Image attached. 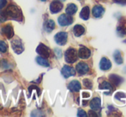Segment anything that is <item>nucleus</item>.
I'll return each mask as SVG.
<instances>
[{
	"instance_id": "423d86ee",
	"label": "nucleus",
	"mask_w": 126,
	"mask_h": 117,
	"mask_svg": "<svg viewBox=\"0 0 126 117\" xmlns=\"http://www.w3.org/2000/svg\"><path fill=\"white\" fill-rule=\"evenodd\" d=\"M12 48L16 54H21L23 52V45L20 39H16L12 40Z\"/></svg>"
},
{
	"instance_id": "9b49d317",
	"label": "nucleus",
	"mask_w": 126,
	"mask_h": 117,
	"mask_svg": "<svg viewBox=\"0 0 126 117\" xmlns=\"http://www.w3.org/2000/svg\"><path fill=\"white\" fill-rule=\"evenodd\" d=\"M2 32L3 34L7 37L8 39H11L14 36V30L13 28L10 25H6L2 29Z\"/></svg>"
},
{
	"instance_id": "2f4dec72",
	"label": "nucleus",
	"mask_w": 126,
	"mask_h": 117,
	"mask_svg": "<svg viewBox=\"0 0 126 117\" xmlns=\"http://www.w3.org/2000/svg\"><path fill=\"white\" fill-rule=\"evenodd\" d=\"M89 97H90L89 93H86V92H83V93H82V97H83V98H88Z\"/></svg>"
},
{
	"instance_id": "7c9ffc66",
	"label": "nucleus",
	"mask_w": 126,
	"mask_h": 117,
	"mask_svg": "<svg viewBox=\"0 0 126 117\" xmlns=\"http://www.w3.org/2000/svg\"><path fill=\"white\" fill-rule=\"evenodd\" d=\"M88 116H98V115H97L96 112H94V111L90 110L89 112H88Z\"/></svg>"
},
{
	"instance_id": "cd10ccee",
	"label": "nucleus",
	"mask_w": 126,
	"mask_h": 117,
	"mask_svg": "<svg viewBox=\"0 0 126 117\" xmlns=\"http://www.w3.org/2000/svg\"><path fill=\"white\" fill-rule=\"evenodd\" d=\"M77 116H87V113L85 112L84 110H82V109H79V110H78Z\"/></svg>"
},
{
	"instance_id": "a878e982",
	"label": "nucleus",
	"mask_w": 126,
	"mask_h": 117,
	"mask_svg": "<svg viewBox=\"0 0 126 117\" xmlns=\"http://www.w3.org/2000/svg\"><path fill=\"white\" fill-rule=\"evenodd\" d=\"M83 85H84L86 88L91 89L92 88V85H93V84H92V81L91 80H89V79L86 78V79H83Z\"/></svg>"
},
{
	"instance_id": "6e6552de",
	"label": "nucleus",
	"mask_w": 126,
	"mask_h": 117,
	"mask_svg": "<svg viewBox=\"0 0 126 117\" xmlns=\"http://www.w3.org/2000/svg\"><path fill=\"white\" fill-rule=\"evenodd\" d=\"M63 9V3H60L59 1H53L51 2L50 5V10L51 13L56 14L58 12L61 11V10Z\"/></svg>"
},
{
	"instance_id": "9d476101",
	"label": "nucleus",
	"mask_w": 126,
	"mask_h": 117,
	"mask_svg": "<svg viewBox=\"0 0 126 117\" xmlns=\"http://www.w3.org/2000/svg\"><path fill=\"white\" fill-rule=\"evenodd\" d=\"M109 79L111 81V84H112L113 86H118L122 82H123V78L121 77H119L118 75H116V74H111L110 75Z\"/></svg>"
},
{
	"instance_id": "f8f14e48",
	"label": "nucleus",
	"mask_w": 126,
	"mask_h": 117,
	"mask_svg": "<svg viewBox=\"0 0 126 117\" xmlns=\"http://www.w3.org/2000/svg\"><path fill=\"white\" fill-rule=\"evenodd\" d=\"M111 63L108 58H102L100 60V68L102 71H107L111 68Z\"/></svg>"
},
{
	"instance_id": "1a4fd4ad",
	"label": "nucleus",
	"mask_w": 126,
	"mask_h": 117,
	"mask_svg": "<svg viewBox=\"0 0 126 117\" xmlns=\"http://www.w3.org/2000/svg\"><path fill=\"white\" fill-rule=\"evenodd\" d=\"M88 70H89V67H88V65L86 63L81 62V63H78L76 65V71H77V72L80 75L86 74L88 72Z\"/></svg>"
},
{
	"instance_id": "5701e85b",
	"label": "nucleus",
	"mask_w": 126,
	"mask_h": 117,
	"mask_svg": "<svg viewBox=\"0 0 126 117\" xmlns=\"http://www.w3.org/2000/svg\"><path fill=\"white\" fill-rule=\"evenodd\" d=\"M36 61L39 65H42V66H49V62L47 61V59L46 58H43V57H37L36 58Z\"/></svg>"
},
{
	"instance_id": "ddd939ff",
	"label": "nucleus",
	"mask_w": 126,
	"mask_h": 117,
	"mask_svg": "<svg viewBox=\"0 0 126 117\" xmlns=\"http://www.w3.org/2000/svg\"><path fill=\"white\" fill-rule=\"evenodd\" d=\"M92 12H93L94 17H96V18H98V17H100L101 16L104 14L105 10H104V8L101 6V5H95V6L93 8Z\"/></svg>"
},
{
	"instance_id": "aec40b11",
	"label": "nucleus",
	"mask_w": 126,
	"mask_h": 117,
	"mask_svg": "<svg viewBox=\"0 0 126 117\" xmlns=\"http://www.w3.org/2000/svg\"><path fill=\"white\" fill-rule=\"evenodd\" d=\"M80 17L83 20H88L89 18V8L88 6L84 7L80 13Z\"/></svg>"
},
{
	"instance_id": "393cba45",
	"label": "nucleus",
	"mask_w": 126,
	"mask_h": 117,
	"mask_svg": "<svg viewBox=\"0 0 126 117\" xmlns=\"http://www.w3.org/2000/svg\"><path fill=\"white\" fill-rule=\"evenodd\" d=\"M8 49V46L7 44L5 43L3 40H0V52L2 53H5Z\"/></svg>"
},
{
	"instance_id": "f257e3e1",
	"label": "nucleus",
	"mask_w": 126,
	"mask_h": 117,
	"mask_svg": "<svg viewBox=\"0 0 126 117\" xmlns=\"http://www.w3.org/2000/svg\"><path fill=\"white\" fill-rule=\"evenodd\" d=\"M8 18L19 22L22 21V13L21 10L14 4L9 5L4 11L0 13V22H4Z\"/></svg>"
},
{
	"instance_id": "f704fd0d",
	"label": "nucleus",
	"mask_w": 126,
	"mask_h": 117,
	"mask_svg": "<svg viewBox=\"0 0 126 117\" xmlns=\"http://www.w3.org/2000/svg\"><path fill=\"white\" fill-rule=\"evenodd\" d=\"M62 1H64V0H62Z\"/></svg>"
},
{
	"instance_id": "39448f33",
	"label": "nucleus",
	"mask_w": 126,
	"mask_h": 117,
	"mask_svg": "<svg viewBox=\"0 0 126 117\" xmlns=\"http://www.w3.org/2000/svg\"><path fill=\"white\" fill-rule=\"evenodd\" d=\"M58 23L60 24L61 26H68L70 24L72 23L73 22V18L72 17H70V15H61L58 19Z\"/></svg>"
},
{
	"instance_id": "2eb2a0df",
	"label": "nucleus",
	"mask_w": 126,
	"mask_h": 117,
	"mask_svg": "<svg viewBox=\"0 0 126 117\" xmlns=\"http://www.w3.org/2000/svg\"><path fill=\"white\" fill-rule=\"evenodd\" d=\"M100 105H101V102L100 99L99 97H95L93 100L90 102V107L92 109L94 110H100Z\"/></svg>"
},
{
	"instance_id": "bb28decb",
	"label": "nucleus",
	"mask_w": 126,
	"mask_h": 117,
	"mask_svg": "<svg viewBox=\"0 0 126 117\" xmlns=\"http://www.w3.org/2000/svg\"><path fill=\"white\" fill-rule=\"evenodd\" d=\"M126 95L124 92H118V93L115 95V98L116 99H121V98H125Z\"/></svg>"
},
{
	"instance_id": "72a5a7b5",
	"label": "nucleus",
	"mask_w": 126,
	"mask_h": 117,
	"mask_svg": "<svg viewBox=\"0 0 126 117\" xmlns=\"http://www.w3.org/2000/svg\"><path fill=\"white\" fill-rule=\"evenodd\" d=\"M125 43H126V40H125Z\"/></svg>"
},
{
	"instance_id": "b1692460",
	"label": "nucleus",
	"mask_w": 126,
	"mask_h": 117,
	"mask_svg": "<svg viewBox=\"0 0 126 117\" xmlns=\"http://www.w3.org/2000/svg\"><path fill=\"white\" fill-rule=\"evenodd\" d=\"M55 28V23L52 20H49L47 21V22L46 23V29L47 32H51Z\"/></svg>"
},
{
	"instance_id": "7ed1b4c3",
	"label": "nucleus",
	"mask_w": 126,
	"mask_h": 117,
	"mask_svg": "<svg viewBox=\"0 0 126 117\" xmlns=\"http://www.w3.org/2000/svg\"><path fill=\"white\" fill-rule=\"evenodd\" d=\"M36 51H37V53H38V54L43 58H49L51 55L49 47H47V46L44 45V44H40V45H39V47H37Z\"/></svg>"
},
{
	"instance_id": "473e14b6",
	"label": "nucleus",
	"mask_w": 126,
	"mask_h": 117,
	"mask_svg": "<svg viewBox=\"0 0 126 117\" xmlns=\"http://www.w3.org/2000/svg\"><path fill=\"white\" fill-rule=\"evenodd\" d=\"M41 1H47V0H41Z\"/></svg>"
},
{
	"instance_id": "4be33fe9",
	"label": "nucleus",
	"mask_w": 126,
	"mask_h": 117,
	"mask_svg": "<svg viewBox=\"0 0 126 117\" xmlns=\"http://www.w3.org/2000/svg\"><path fill=\"white\" fill-rule=\"evenodd\" d=\"M117 32H118V35H120V36H125V35H126V26H125V23H124V22H121V24H120V25L118 27V29H117Z\"/></svg>"
},
{
	"instance_id": "f3484780",
	"label": "nucleus",
	"mask_w": 126,
	"mask_h": 117,
	"mask_svg": "<svg viewBox=\"0 0 126 117\" xmlns=\"http://www.w3.org/2000/svg\"><path fill=\"white\" fill-rule=\"evenodd\" d=\"M99 88L101 89V90H108L109 91V94H111V92L113 91V85L110 83L106 82V81H104L102 82L101 84H100Z\"/></svg>"
},
{
	"instance_id": "20e7f679",
	"label": "nucleus",
	"mask_w": 126,
	"mask_h": 117,
	"mask_svg": "<svg viewBox=\"0 0 126 117\" xmlns=\"http://www.w3.org/2000/svg\"><path fill=\"white\" fill-rule=\"evenodd\" d=\"M67 37H68L67 33H65V32H59V33H58L55 35V41H56L58 45L63 46L66 44Z\"/></svg>"
},
{
	"instance_id": "f03ea898",
	"label": "nucleus",
	"mask_w": 126,
	"mask_h": 117,
	"mask_svg": "<svg viewBox=\"0 0 126 117\" xmlns=\"http://www.w3.org/2000/svg\"><path fill=\"white\" fill-rule=\"evenodd\" d=\"M65 61L67 63L72 64L77 60V53L74 48H69L65 52Z\"/></svg>"
},
{
	"instance_id": "6ab92c4d",
	"label": "nucleus",
	"mask_w": 126,
	"mask_h": 117,
	"mask_svg": "<svg viewBox=\"0 0 126 117\" xmlns=\"http://www.w3.org/2000/svg\"><path fill=\"white\" fill-rule=\"evenodd\" d=\"M65 11H66V13L70 16L74 15V14L77 11V6H76V4H74V3H70V4H69L68 6H67Z\"/></svg>"
},
{
	"instance_id": "4468645a",
	"label": "nucleus",
	"mask_w": 126,
	"mask_h": 117,
	"mask_svg": "<svg viewBox=\"0 0 126 117\" xmlns=\"http://www.w3.org/2000/svg\"><path fill=\"white\" fill-rule=\"evenodd\" d=\"M90 54H91L90 50L88 48H87V47H81V48L79 49V52H78V55H79V57L81 58H89Z\"/></svg>"
},
{
	"instance_id": "c85d7f7f",
	"label": "nucleus",
	"mask_w": 126,
	"mask_h": 117,
	"mask_svg": "<svg viewBox=\"0 0 126 117\" xmlns=\"http://www.w3.org/2000/svg\"><path fill=\"white\" fill-rule=\"evenodd\" d=\"M113 2L116 3H118V4H123V5L126 4V0H113Z\"/></svg>"
},
{
	"instance_id": "dca6fc26",
	"label": "nucleus",
	"mask_w": 126,
	"mask_h": 117,
	"mask_svg": "<svg viewBox=\"0 0 126 117\" xmlns=\"http://www.w3.org/2000/svg\"><path fill=\"white\" fill-rule=\"evenodd\" d=\"M68 88L70 89L72 92H77V91H79L80 89H81V84H80V82H78V81L73 80L69 84Z\"/></svg>"
},
{
	"instance_id": "c756f323",
	"label": "nucleus",
	"mask_w": 126,
	"mask_h": 117,
	"mask_svg": "<svg viewBox=\"0 0 126 117\" xmlns=\"http://www.w3.org/2000/svg\"><path fill=\"white\" fill-rule=\"evenodd\" d=\"M7 3V0H0V10L3 8V7L6 5Z\"/></svg>"
},
{
	"instance_id": "a211bd4d",
	"label": "nucleus",
	"mask_w": 126,
	"mask_h": 117,
	"mask_svg": "<svg viewBox=\"0 0 126 117\" xmlns=\"http://www.w3.org/2000/svg\"><path fill=\"white\" fill-rule=\"evenodd\" d=\"M73 31H74V34H75L76 36L79 37V36H81V35H82L83 34H84L85 29H84V27H83V26L77 24V25H76L75 27H74Z\"/></svg>"
},
{
	"instance_id": "0eeeda50",
	"label": "nucleus",
	"mask_w": 126,
	"mask_h": 117,
	"mask_svg": "<svg viewBox=\"0 0 126 117\" xmlns=\"http://www.w3.org/2000/svg\"><path fill=\"white\" fill-rule=\"evenodd\" d=\"M61 72H62V75H63L65 78L71 77V76H74L76 74V72L73 67L69 66V65H64V66L63 67V69H62Z\"/></svg>"
},
{
	"instance_id": "412c9836",
	"label": "nucleus",
	"mask_w": 126,
	"mask_h": 117,
	"mask_svg": "<svg viewBox=\"0 0 126 117\" xmlns=\"http://www.w3.org/2000/svg\"><path fill=\"white\" fill-rule=\"evenodd\" d=\"M113 57H114V60L117 64L120 65V64L123 63V56H122V54L118 50L115 51V53L113 54Z\"/></svg>"
}]
</instances>
